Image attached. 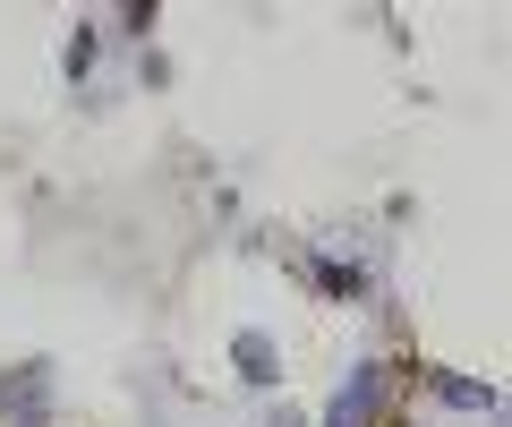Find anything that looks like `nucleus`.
<instances>
[{"label": "nucleus", "instance_id": "obj_1", "mask_svg": "<svg viewBox=\"0 0 512 427\" xmlns=\"http://www.w3.org/2000/svg\"><path fill=\"white\" fill-rule=\"evenodd\" d=\"M0 419L9 427H43L52 419V368H43V359H26V368L0 376Z\"/></svg>", "mask_w": 512, "mask_h": 427}, {"label": "nucleus", "instance_id": "obj_2", "mask_svg": "<svg viewBox=\"0 0 512 427\" xmlns=\"http://www.w3.org/2000/svg\"><path fill=\"white\" fill-rule=\"evenodd\" d=\"M376 410H384V359H359V368L342 376V393H333L325 427H367Z\"/></svg>", "mask_w": 512, "mask_h": 427}, {"label": "nucleus", "instance_id": "obj_3", "mask_svg": "<svg viewBox=\"0 0 512 427\" xmlns=\"http://www.w3.org/2000/svg\"><path fill=\"white\" fill-rule=\"evenodd\" d=\"M231 368L248 376L256 393H265V385H282V351H274V334H256V325H248V334H231Z\"/></svg>", "mask_w": 512, "mask_h": 427}, {"label": "nucleus", "instance_id": "obj_4", "mask_svg": "<svg viewBox=\"0 0 512 427\" xmlns=\"http://www.w3.org/2000/svg\"><path fill=\"white\" fill-rule=\"evenodd\" d=\"M427 393H436L444 410H487V419L504 410V393H495V385H470V376H453V368H427Z\"/></svg>", "mask_w": 512, "mask_h": 427}, {"label": "nucleus", "instance_id": "obj_5", "mask_svg": "<svg viewBox=\"0 0 512 427\" xmlns=\"http://www.w3.org/2000/svg\"><path fill=\"white\" fill-rule=\"evenodd\" d=\"M94 52H103V35H94V26H77V35H69V60H60V69H69L77 86H86V69H94Z\"/></svg>", "mask_w": 512, "mask_h": 427}, {"label": "nucleus", "instance_id": "obj_6", "mask_svg": "<svg viewBox=\"0 0 512 427\" xmlns=\"http://www.w3.org/2000/svg\"><path fill=\"white\" fill-rule=\"evenodd\" d=\"M265 427H308V419H299V410H274V419H265Z\"/></svg>", "mask_w": 512, "mask_h": 427}]
</instances>
